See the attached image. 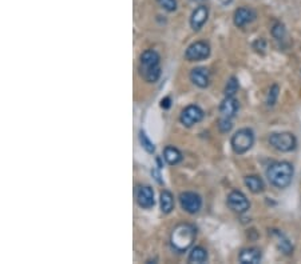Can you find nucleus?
<instances>
[{
	"mask_svg": "<svg viewBox=\"0 0 301 264\" xmlns=\"http://www.w3.org/2000/svg\"><path fill=\"white\" fill-rule=\"evenodd\" d=\"M278 91H280V88H278V85H273L272 88L269 90V94H268V98H266V104L268 106H274V103H276L277 100V96H278Z\"/></svg>",
	"mask_w": 301,
	"mask_h": 264,
	"instance_id": "393cba45",
	"label": "nucleus"
},
{
	"mask_svg": "<svg viewBox=\"0 0 301 264\" xmlns=\"http://www.w3.org/2000/svg\"><path fill=\"white\" fill-rule=\"evenodd\" d=\"M254 144V134L250 128H242L238 130L232 136L230 146L237 155H242L248 152Z\"/></svg>",
	"mask_w": 301,
	"mask_h": 264,
	"instance_id": "20e7f679",
	"label": "nucleus"
},
{
	"mask_svg": "<svg viewBox=\"0 0 301 264\" xmlns=\"http://www.w3.org/2000/svg\"><path fill=\"white\" fill-rule=\"evenodd\" d=\"M163 158L170 166H175V164H178L182 160V154H181V151L178 148H175L173 146H167L163 151Z\"/></svg>",
	"mask_w": 301,
	"mask_h": 264,
	"instance_id": "a211bd4d",
	"label": "nucleus"
},
{
	"mask_svg": "<svg viewBox=\"0 0 301 264\" xmlns=\"http://www.w3.org/2000/svg\"><path fill=\"white\" fill-rule=\"evenodd\" d=\"M238 110H240V103L237 99H234V96H225L224 100L221 102L220 114L222 118H234Z\"/></svg>",
	"mask_w": 301,
	"mask_h": 264,
	"instance_id": "f8f14e48",
	"label": "nucleus"
},
{
	"mask_svg": "<svg viewBox=\"0 0 301 264\" xmlns=\"http://www.w3.org/2000/svg\"><path fill=\"white\" fill-rule=\"evenodd\" d=\"M228 206L237 214H244L250 208L248 198L241 191H232L228 195Z\"/></svg>",
	"mask_w": 301,
	"mask_h": 264,
	"instance_id": "6e6552de",
	"label": "nucleus"
},
{
	"mask_svg": "<svg viewBox=\"0 0 301 264\" xmlns=\"http://www.w3.org/2000/svg\"><path fill=\"white\" fill-rule=\"evenodd\" d=\"M245 186L253 192V194H261L265 190L264 180L257 175H249L245 178Z\"/></svg>",
	"mask_w": 301,
	"mask_h": 264,
	"instance_id": "dca6fc26",
	"label": "nucleus"
},
{
	"mask_svg": "<svg viewBox=\"0 0 301 264\" xmlns=\"http://www.w3.org/2000/svg\"><path fill=\"white\" fill-rule=\"evenodd\" d=\"M202 119H204V111L201 110L198 106L191 104L182 111L179 120L185 127H193L194 124L201 122Z\"/></svg>",
	"mask_w": 301,
	"mask_h": 264,
	"instance_id": "1a4fd4ad",
	"label": "nucleus"
},
{
	"mask_svg": "<svg viewBox=\"0 0 301 264\" xmlns=\"http://www.w3.org/2000/svg\"><path fill=\"white\" fill-rule=\"evenodd\" d=\"M238 88H240L238 80L234 76H232L228 80V83H226V87H225V96H234L237 94Z\"/></svg>",
	"mask_w": 301,
	"mask_h": 264,
	"instance_id": "412c9836",
	"label": "nucleus"
},
{
	"mask_svg": "<svg viewBox=\"0 0 301 264\" xmlns=\"http://www.w3.org/2000/svg\"><path fill=\"white\" fill-rule=\"evenodd\" d=\"M190 80L194 83L199 88H206L210 83V75L209 71L204 67H197V68L191 69L190 72Z\"/></svg>",
	"mask_w": 301,
	"mask_h": 264,
	"instance_id": "4468645a",
	"label": "nucleus"
},
{
	"mask_svg": "<svg viewBox=\"0 0 301 264\" xmlns=\"http://www.w3.org/2000/svg\"><path fill=\"white\" fill-rule=\"evenodd\" d=\"M159 202H161V211L163 214H170L174 210V198L170 191L163 190L159 195Z\"/></svg>",
	"mask_w": 301,
	"mask_h": 264,
	"instance_id": "f3484780",
	"label": "nucleus"
},
{
	"mask_svg": "<svg viewBox=\"0 0 301 264\" xmlns=\"http://www.w3.org/2000/svg\"><path fill=\"white\" fill-rule=\"evenodd\" d=\"M269 144L280 152H290L296 150L297 139L292 132H273L269 136Z\"/></svg>",
	"mask_w": 301,
	"mask_h": 264,
	"instance_id": "39448f33",
	"label": "nucleus"
},
{
	"mask_svg": "<svg viewBox=\"0 0 301 264\" xmlns=\"http://www.w3.org/2000/svg\"><path fill=\"white\" fill-rule=\"evenodd\" d=\"M139 142H141V146L145 148V150L149 152V154H154L155 151V146L153 144V142H151L150 139L147 138V135L143 132V131H141L139 132Z\"/></svg>",
	"mask_w": 301,
	"mask_h": 264,
	"instance_id": "4be33fe9",
	"label": "nucleus"
},
{
	"mask_svg": "<svg viewBox=\"0 0 301 264\" xmlns=\"http://www.w3.org/2000/svg\"><path fill=\"white\" fill-rule=\"evenodd\" d=\"M179 203H181L182 210H185L186 212H189V214H197L201 210L202 199L195 192H182L179 195Z\"/></svg>",
	"mask_w": 301,
	"mask_h": 264,
	"instance_id": "0eeeda50",
	"label": "nucleus"
},
{
	"mask_svg": "<svg viewBox=\"0 0 301 264\" xmlns=\"http://www.w3.org/2000/svg\"><path fill=\"white\" fill-rule=\"evenodd\" d=\"M195 235L197 230L191 224H179L171 234L170 243L175 251L185 252L191 247V244L195 240Z\"/></svg>",
	"mask_w": 301,
	"mask_h": 264,
	"instance_id": "7ed1b4c3",
	"label": "nucleus"
},
{
	"mask_svg": "<svg viewBox=\"0 0 301 264\" xmlns=\"http://www.w3.org/2000/svg\"><path fill=\"white\" fill-rule=\"evenodd\" d=\"M218 1H220L221 4H224V5H228V4H230V3H232L233 0H218Z\"/></svg>",
	"mask_w": 301,
	"mask_h": 264,
	"instance_id": "cd10ccee",
	"label": "nucleus"
},
{
	"mask_svg": "<svg viewBox=\"0 0 301 264\" xmlns=\"http://www.w3.org/2000/svg\"><path fill=\"white\" fill-rule=\"evenodd\" d=\"M272 35L274 39L277 40H282L286 35V29H285V25L282 23H274L272 27Z\"/></svg>",
	"mask_w": 301,
	"mask_h": 264,
	"instance_id": "5701e85b",
	"label": "nucleus"
},
{
	"mask_svg": "<svg viewBox=\"0 0 301 264\" xmlns=\"http://www.w3.org/2000/svg\"><path fill=\"white\" fill-rule=\"evenodd\" d=\"M232 122H230V119L228 118H221L220 120H218V130L222 132V134H226V132H229V131L232 130Z\"/></svg>",
	"mask_w": 301,
	"mask_h": 264,
	"instance_id": "a878e982",
	"label": "nucleus"
},
{
	"mask_svg": "<svg viewBox=\"0 0 301 264\" xmlns=\"http://www.w3.org/2000/svg\"><path fill=\"white\" fill-rule=\"evenodd\" d=\"M157 1L167 12H174L177 9V0H157Z\"/></svg>",
	"mask_w": 301,
	"mask_h": 264,
	"instance_id": "b1692460",
	"label": "nucleus"
},
{
	"mask_svg": "<svg viewBox=\"0 0 301 264\" xmlns=\"http://www.w3.org/2000/svg\"><path fill=\"white\" fill-rule=\"evenodd\" d=\"M293 175H294V168L289 162H274L266 170V178L269 183L280 190H284L290 186Z\"/></svg>",
	"mask_w": 301,
	"mask_h": 264,
	"instance_id": "f257e3e1",
	"label": "nucleus"
},
{
	"mask_svg": "<svg viewBox=\"0 0 301 264\" xmlns=\"http://www.w3.org/2000/svg\"><path fill=\"white\" fill-rule=\"evenodd\" d=\"M261 258H262V254H261L260 250L256 247H250L244 248L240 252L238 260L242 264H257L261 262Z\"/></svg>",
	"mask_w": 301,
	"mask_h": 264,
	"instance_id": "2eb2a0df",
	"label": "nucleus"
},
{
	"mask_svg": "<svg viewBox=\"0 0 301 264\" xmlns=\"http://www.w3.org/2000/svg\"><path fill=\"white\" fill-rule=\"evenodd\" d=\"M256 19V12L250 8L246 7H241V8L236 9L234 16H233V21L238 28H242L245 25H248L249 23H252Z\"/></svg>",
	"mask_w": 301,
	"mask_h": 264,
	"instance_id": "ddd939ff",
	"label": "nucleus"
},
{
	"mask_svg": "<svg viewBox=\"0 0 301 264\" xmlns=\"http://www.w3.org/2000/svg\"><path fill=\"white\" fill-rule=\"evenodd\" d=\"M209 17V8L208 5L201 4L198 5L197 8L193 11L190 16V27L194 31H198V29L202 28V25L208 21Z\"/></svg>",
	"mask_w": 301,
	"mask_h": 264,
	"instance_id": "9d476101",
	"label": "nucleus"
},
{
	"mask_svg": "<svg viewBox=\"0 0 301 264\" xmlns=\"http://www.w3.org/2000/svg\"><path fill=\"white\" fill-rule=\"evenodd\" d=\"M139 75L149 83H155L161 76L159 55L154 49H146L141 55L139 60Z\"/></svg>",
	"mask_w": 301,
	"mask_h": 264,
	"instance_id": "f03ea898",
	"label": "nucleus"
},
{
	"mask_svg": "<svg viewBox=\"0 0 301 264\" xmlns=\"http://www.w3.org/2000/svg\"><path fill=\"white\" fill-rule=\"evenodd\" d=\"M137 203L141 208H151L154 206V191L150 186H141L137 190Z\"/></svg>",
	"mask_w": 301,
	"mask_h": 264,
	"instance_id": "9b49d317",
	"label": "nucleus"
},
{
	"mask_svg": "<svg viewBox=\"0 0 301 264\" xmlns=\"http://www.w3.org/2000/svg\"><path fill=\"white\" fill-rule=\"evenodd\" d=\"M161 107H162V108H169V107H170V99L169 98L162 99V102H161Z\"/></svg>",
	"mask_w": 301,
	"mask_h": 264,
	"instance_id": "bb28decb",
	"label": "nucleus"
},
{
	"mask_svg": "<svg viewBox=\"0 0 301 264\" xmlns=\"http://www.w3.org/2000/svg\"><path fill=\"white\" fill-rule=\"evenodd\" d=\"M208 260V251L204 247H194L189 255V263L202 264Z\"/></svg>",
	"mask_w": 301,
	"mask_h": 264,
	"instance_id": "6ab92c4d",
	"label": "nucleus"
},
{
	"mask_svg": "<svg viewBox=\"0 0 301 264\" xmlns=\"http://www.w3.org/2000/svg\"><path fill=\"white\" fill-rule=\"evenodd\" d=\"M210 55V47L205 41H195L187 47L185 57L189 61H201L205 60Z\"/></svg>",
	"mask_w": 301,
	"mask_h": 264,
	"instance_id": "423d86ee",
	"label": "nucleus"
},
{
	"mask_svg": "<svg viewBox=\"0 0 301 264\" xmlns=\"http://www.w3.org/2000/svg\"><path fill=\"white\" fill-rule=\"evenodd\" d=\"M274 236H276L277 246H278V248H280L281 251L284 252V254H286V255H290L293 252V246L290 244V242L278 231L274 232Z\"/></svg>",
	"mask_w": 301,
	"mask_h": 264,
	"instance_id": "aec40b11",
	"label": "nucleus"
}]
</instances>
